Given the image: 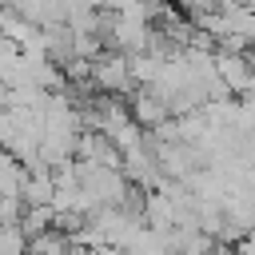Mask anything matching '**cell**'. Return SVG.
<instances>
[{"label": "cell", "mask_w": 255, "mask_h": 255, "mask_svg": "<svg viewBox=\"0 0 255 255\" xmlns=\"http://www.w3.org/2000/svg\"><path fill=\"white\" fill-rule=\"evenodd\" d=\"M227 0H179V16H187V20H199V16H211V12H219Z\"/></svg>", "instance_id": "277c9868"}, {"label": "cell", "mask_w": 255, "mask_h": 255, "mask_svg": "<svg viewBox=\"0 0 255 255\" xmlns=\"http://www.w3.org/2000/svg\"><path fill=\"white\" fill-rule=\"evenodd\" d=\"M24 167L8 155V151H0V195L4 199H20V183H24Z\"/></svg>", "instance_id": "3957f363"}, {"label": "cell", "mask_w": 255, "mask_h": 255, "mask_svg": "<svg viewBox=\"0 0 255 255\" xmlns=\"http://www.w3.org/2000/svg\"><path fill=\"white\" fill-rule=\"evenodd\" d=\"M211 68L215 80L223 84V92L231 100H243L251 92V56H235V52H211Z\"/></svg>", "instance_id": "6da1fadb"}, {"label": "cell", "mask_w": 255, "mask_h": 255, "mask_svg": "<svg viewBox=\"0 0 255 255\" xmlns=\"http://www.w3.org/2000/svg\"><path fill=\"white\" fill-rule=\"evenodd\" d=\"M92 88H100V92H108V96L131 92L128 56H120V52H100V56L92 60Z\"/></svg>", "instance_id": "7a4b0ae2"}]
</instances>
